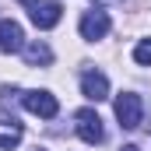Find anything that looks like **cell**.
Segmentation results:
<instances>
[{
    "instance_id": "8fae6325",
    "label": "cell",
    "mask_w": 151,
    "mask_h": 151,
    "mask_svg": "<svg viewBox=\"0 0 151 151\" xmlns=\"http://www.w3.org/2000/svg\"><path fill=\"white\" fill-rule=\"evenodd\" d=\"M119 151H141V148H137V144H123Z\"/></svg>"
},
{
    "instance_id": "8992f818",
    "label": "cell",
    "mask_w": 151,
    "mask_h": 151,
    "mask_svg": "<svg viewBox=\"0 0 151 151\" xmlns=\"http://www.w3.org/2000/svg\"><path fill=\"white\" fill-rule=\"evenodd\" d=\"M81 95L91 99V102L109 99V77L99 74V70H84V77H81Z\"/></svg>"
},
{
    "instance_id": "4fadbf2b",
    "label": "cell",
    "mask_w": 151,
    "mask_h": 151,
    "mask_svg": "<svg viewBox=\"0 0 151 151\" xmlns=\"http://www.w3.org/2000/svg\"><path fill=\"white\" fill-rule=\"evenodd\" d=\"M35 151H46V148H35Z\"/></svg>"
},
{
    "instance_id": "6da1fadb",
    "label": "cell",
    "mask_w": 151,
    "mask_h": 151,
    "mask_svg": "<svg viewBox=\"0 0 151 151\" xmlns=\"http://www.w3.org/2000/svg\"><path fill=\"white\" fill-rule=\"evenodd\" d=\"M116 119H119L123 130H137L141 119H144V102H141V95L123 91V95L116 99Z\"/></svg>"
},
{
    "instance_id": "7c38bea8",
    "label": "cell",
    "mask_w": 151,
    "mask_h": 151,
    "mask_svg": "<svg viewBox=\"0 0 151 151\" xmlns=\"http://www.w3.org/2000/svg\"><path fill=\"white\" fill-rule=\"evenodd\" d=\"M21 4H25V7H35V4H39V0H21Z\"/></svg>"
},
{
    "instance_id": "ba28073f",
    "label": "cell",
    "mask_w": 151,
    "mask_h": 151,
    "mask_svg": "<svg viewBox=\"0 0 151 151\" xmlns=\"http://www.w3.org/2000/svg\"><path fill=\"white\" fill-rule=\"evenodd\" d=\"M21 53H25V63H28V67H49V63H53V49H49L46 42H28Z\"/></svg>"
},
{
    "instance_id": "52a82bcc",
    "label": "cell",
    "mask_w": 151,
    "mask_h": 151,
    "mask_svg": "<svg viewBox=\"0 0 151 151\" xmlns=\"http://www.w3.org/2000/svg\"><path fill=\"white\" fill-rule=\"evenodd\" d=\"M25 49V32L18 21L0 18V53H21Z\"/></svg>"
},
{
    "instance_id": "3957f363",
    "label": "cell",
    "mask_w": 151,
    "mask_h": 151,
    "mask_svg": "<svg viewBox=\"0 0 151 151\" xmlns=\"http://www.w3.org/2000/svg\"><path fill=\"white\" fill-rule=\"evenodd\" d=\"M21 106H25L28 113L42 116V119H53V116L60 113V102H56L49 91H25V95H21Z\"/></svg>"
},
{
    "instance_id": "9c48e42d",
    "label": "cell",
    "mask_w": 151,
    "mask_h": 151,
    "mask_svg": "<svg viewBox=\"0 0 151 151\" xmlns=\"http://www.w3.org/2000/svg\"><path fill=\"white\" fill-rule=\"evenodd\" d=\"M18 141H21V123L14 116L11 119H0V148L11 151V148H18Z\"/></svg>"
},
{
    "instance_id": "5b68a950",
    "label": "cell",
    "mask_w": 151,
    "mask_h": 151,
    "mask_svg": "<svg viewBox=\"0 0 151 151\" xmlns=\"http://www.w3.org/2000/svg\"><path fill=\"white\" fill-rule=\"evenodd\" d=\"M60 18H63V7H60V0H42L32 7V21H35V28H56L60 25Z\"/></svg>"
},
{
    "instance_id": "30bf717a",
    "label": "cell",
    "mask_w": 151,
    "mask_h": 151,
    "mask_svg": "<svg viewBox=\"0 0 151 151\" xmlns=\"http://www.w3.org/2000/svg\"><path fill=\"white\" fill-rule=\"evenodd\" d=\"M134 63L151 67V39H141V42H137V49H134Z\"/></svg>"
},
{
    "instance_id": "277c9868",
    "label": "cell",
    "mask_w": 151,
    "mask_h": 151,
    "mask_svg": "<svg viewBox=\"0 0 151 151\" xmlns=\"http://www.w3.org/2000/svg\"><path fill=\"white\" fill-rule=\"evenodd\" d=\"M109 32V14L102 11V7H91V11H84L81 14V39H106Z\"/></svg>"
},
{
    "instance_id": "7a4b0ae2",
    "label": "cell",
    "mask_w": 151,
    "mask_h": 151,
    "mask_svg": "<svg viewBox=\"0 0 151 151\" xmlns=\"http://www.w3.org/2000/svg\"><path fill=\"white\" fill-rule=\"evenodd\" d=\"M74 119H77V137H81L84 144H102L106 130H102V119H99L95 109H77Z\"/></svg>"
}]
</instances>
